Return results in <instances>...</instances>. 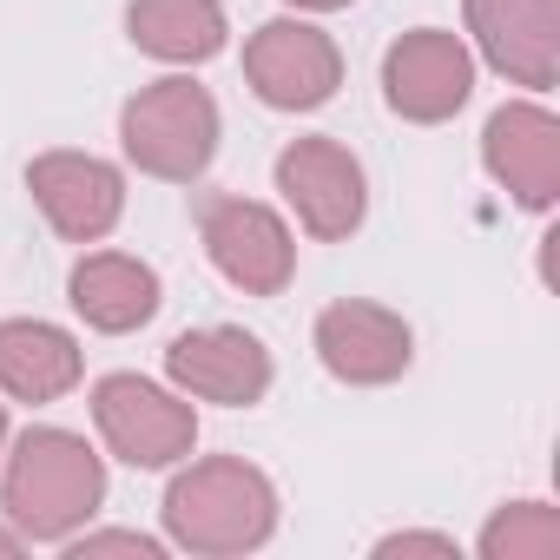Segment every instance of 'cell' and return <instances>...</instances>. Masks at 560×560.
I'll return each instance as SVG.
<instances>
[{"instance_id": "cell-15", "label": "cell", "mask_w": 560, "mask_h": 560, "mask_svg": "<svg viewBox=\"0 0 560 560\" xmlns=\"http://www.w3.org/2000/svg\"><path fill=\"white\" fill-rule=\"evenodd\" d=\"M80 383V343L40 317L0 324V389L14 402H54Z\"/></svg>"}, {"instance_id": "cell-3", "label": "cell", "mask_w": 560, "mask_h": 560, "mask_svg": "<svg viewBox=\"0 0 560 560\" xmlns=\"http://www.w3.org/2000/svg\"><path fill=\"white\" fill-rule=\"evenodd\" d=\"M119 139H126V159L139 172L191 185L218 159V100L191 80H159L139 100H126Z\"/></svg>"}, {"instance_id": "cell-21", "label": "cell", "mask_w": 560, "mask_h": 560, "mask_svg": "<svg viewBox=\"0 0 560 560\" xmlns=\"http://www.w3.org/2000/svg\"><path fill=\"white\" fill-rule=\"evenodd\" d=\"M0 553H21V527H14V534H0Z\"/></svg>"}, {"instance_id": "cell-22", "label": "cell", "mask_w": 560, "mask_h": 560, "mask_svg": "<svg viewBox=\"0 0 560 560\" xmlns=\"http://www.w3.org/2000/svg\"><path fill=\"white\" fill-rule=\"evenodd\" d=\"M0 442H8V409H0Z\"/></svg>"}, {"instance_id": "cell-18", "label": "cell", "mask_w": 560, "mask_h": 560, "mask_svg": "<svg viewBox=\"0 0 560 560\" xmlns=\"http://www.w3.org/2000/svg\"><path fill=\"white\" fill-rule=\"evenodd\" d=\"M67 553H73V560H93V553H139V560H159V540L113 527V534H80V540H67Z\"/></svg>"}, {"instance_id": "cell-19", "label": "cell", "mask_w": 560, "mask_h": 560, "mask_svg": "<svg viewBox=\"0 0 560 560\" xmlns=\"http://www.w3.org/2000/svg\"><path fill=\"white\" fill-rule=\"evenodd\" d=\"M376 553H455V540H442V534H389Z\"/></svg>"}, {"instance_id": "cell-13", "label": "cell", "mask_w": 560, "mask_h": 560, "mask_svg": "<svg viewBox=\"0 0 560 560\" xmlns=\"http://www.w3.org/2000/svg\"><path fill=\"white\" fill-rule=\"evenodd\" d=\"M317 357L337 383H396L409 370V324L383 304H330L317 317Z\"/></svg>"}, {"instance_id": "cell-4", "label": "cell", "mask_w": 560, "mask_h": 560, "mask_svg": "<svg viewBox=\"0 0 560 560\" xmlns=\"http://www.w3.org/2000/svg\"><path fill=\"white\" fill-rule=\"evenodd\" d=\"M198 237H205L211 264L250 298H277L298 270V244H291L284 218L257 198H231V191L198 198Z\"/></svg>"}, {"instance_id": "cell-10", "label": "cell", "mask_w": 560, "mask_h": 560, "mask_svg": "<svg viewBox=\"0 0 560 560\" xmlns=\"http://www.w3.org/2000/svg\"><path fill=\"white\" fill-rule=\"evenodd\" d=\"M165 370L185 396L198 402H224V409H244L270 389V350L237 330V324H205V330H185L172 350H165Z\"/></svg>"}, {"instance_id": "cell-9", "label": "cell", "mask_w": 560, "mask_h": 560, "mask_svg": "<svg viewBox=\"0 0 560 560\" xmlns=\"http://www.w3.org/2000/svg\"><path fill=\"white\" fill-rule=\"evenodd\" d=\"M27 191L47 211V224L60 237H73V244L106 237L119 224V211H126V178L93 152H40L27 165Z\"/></svg>"}, {"instance_id": "cell-20", "label": "cell", "mask_w": 560, "mask_h": 560, "mask_svg": "<svg viewBox=\"0 0 560 560\" xmlns=\"http://www.w3.org/2000/svg\"><path fill=\"white\" fill-rule=\"evenodd\" d=\"M298 8H317V14H330V8H350V0H298Z\"/></svg>"}, {"instance_id": "cell-6", "label": "cell", "mask_w": 560, "mask_h": 560, "mask_svg": "<svg viewBox=\"0 0 560 560\" xmlns=\"http://www.w3.org/2000/svg\"><path fill=\"white\" fill-rule=\"evenodd\" d=\"M93 422H100L106 448H113L119 462H132V468H172V462H185L191 442H198L191 402L165 396V389L145 383V376H106V383L93 389Z\"/></svg>"}, {"instance_id": "cell-17", "label": "cell", "mask_w": 560, "mask_h": 560, "mask_svg": "<svg viewBox=\"0 0 560 560\" xmlns=\"http://www.w3.org/2000/svg\"><path fill=\"white\" fill-rule=\"evenodd\" d=\"M481 553L488 560H553L560 553V514L540 508V501H514L488 521Z\"/></svg>"}, {"instance_id": "cell-2", "label": "cell", "mask_w": 560, "mask_h": 560, "mask_svg": "<svg viewBox=\"0 0 560 560\" xmlns=\"http://www.w3.org/2000/svg\"><path fill=\"white\" fill-rule=\"evenodd\" d=\"M270 527H277V488L237 455L191 462L165 488V534L191 553H250L270 540Z\"/></svg>"}, {"instance_id": "cell-12", "label": "cell", "mask_w": 560, "mask_h": 560, "mask_svg": "<svg viewBox=\"0 0 560 560\" xmlns=\"http://www.w3.org/2000/svg\"><path fill=\"white\" fill-rule=\"evenodd\" d=\"M481 159L488 172L508 185L514 205L547 211L560 191V126L547 106H501L481 132Z\"/></svg>"}, {"instance_id": "cell-5", "label": "cell", "mask_w": 560, "mask_h": 560, "mask_svg": "<svg viewBox=\"0 0 560 560\" xmlns=\"http://www.w3.org/2000/svg\"><path fill=\"white\" fill-rule=\"evenodd\" d=\"M244 80L277 113H311L343 86V54L311 21H264L244 40Z\"/></svg>"}, {"instance_id": "cell-11", "label": "cell", "mask_w": 560, "mask_h": 560, "mask_svg": "<svg viewBox=\"0 0 560 560\" xmlns=\"http://www.w3.org/2000/svg\"><path fill=\"white\" fill-rule=\"evenodd\" d=\"M468 34L514 86H553L560 8L553 0H468Z\"/></svg>"}, {"instance_id": "cell-8", "label": "cell", "mask_w": 560, "mask_h": 560, "mask_svg": "<svg viewBox=\"0 0 560 560\" xmlns=\"http://www.w3.org/2000/svg\"><path fill=\"white\" fill-rule=\"evenodd\" d=\"M277 191L291 198V211L304 218L311 237H350L363 224V165L337 145V139H298L277 159Z\"/></svg>"}, {"instance_id": "cell-16", "label": "cell", "mask_w": 560, "mask_h": 560, "mask_svg": "<svg viewBox=\"0 0 560 560\" xmlns=\"http://www.w3.org/2000/svg\"><path fill=\"white\" fill-rule=\"evenodd\" d=\"M126 27H132L139 54L172 60V67L211 60L224 47V8H218V0H132Z\"/></svg>"}, {"instance_id": "cell-7", "label": "cell", "mask_w": 560, "mask_h": 560, "mask_svg": "<svg viewBox=\"0 0 560 560\" xmlns=\"http://www.w3.org/2000/svg\"><path fill=\"white\" fill-rule=\"evenodd\" d=\"M468 86H475V60H468L462 34H442V27L402 34V40L389 47V60H383V93H389V106H396L402 119H416V126H435V119L462 113Z\"/></svg>"}, {"instance_id": "cell-1", "label": "cell", "mask_w": 560, "mask_h": 560, "mask_svg": "<svg viewBox=\"0 0 560 560\" xmlns=\"http://www.w3.org/2000/svg\"><path fill=\"white\" fill-rule=\"evenodd\" d=\"M100 501H106V468L80 435L27 429L21 448L8 455L0 508L21 527V540H73V527L93 521Z\"/></svg>"}, {"instance_id": "cell-14", "label": "cell", "mask_w": 560, "mask_h": 560, "mask_svg": "<svg viewBox=\"0 0 560 560\" xmlns=\"http://www.w3.org/2000/svg\"><path fill=\"white\" fill-rule=\"evenodd\" d=\"M67 291H73V311L93 330H106V337H126V330H139V324L159 317V270L139 264V257H126V250L80 257Z\"/></svg>"}]
</instances>
